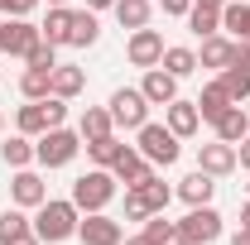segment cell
<instances>
[{
    "instance_id": "cell-11",
    "label": "cell",
    "mask_w": 250,
    "mask_h": 245,
    "mask_svg": "<svg viewBox=\"0 0 250 245\" xmlns=\"http://www.w3.org/2000/svg\"><path fill=\"white\" fill-rule=\"evenodd\" d=\"M39 43H43V29H39L34 20H5V53H10V58L24 62Z\"/></svg>"
},
{
    "instance_id": "cell-23",
    "label": "cell",
    "mask_w": 250,
    "mask_h": 245,
    "mask_svg": "<svg viewBox=\"0 0 250 245\" xmlns=\"http://www.w3.org/2000/svg\"><path fill=\"white\" fill-rule=\"evenodd\" d=\"M159 67H164V72H173V77L183 82V77L197 72V48H188V43H168V48H164V58H159Z\"/></svg>"
},
{
    "instance_id": "cell-16",
    "label": "cell",
    "mask_w": 250,
    "mask_h": 245,
    "mask_svg": "<svg viewBox=\"0 0 250 245\" xmlns=\"http://www.w3.org/2000/svg\"><path fill=\"white\" fill-rule=\"evenodd\" d=\"M212 192H217V178H212V173H202V168H197V173H188L183 183L173 187V197H183L188 207H202V202H212Z\"/></svg>"
},
{
    "instance_id": "cell-12",
    "label": "cell",
    "mask_w": 250,
    "mask_h": 245,
    "mask_svg": "<svg viewBox=\"0 0 250 245\" xmlns=\"http://www.w3.org/2000/svg\"><path fill=\"white\" fill-rule=\"evenodd\" d=\"M197 168L212 173V178H231V173H236V144H226V140L197 144Z\"/></svg>"
},
{
    "instance_id": "cell-32",
    "label": "cell",
    "mask_w": 250,
    "mask_h": 245,
    "mask_svg": "<svg viewBox=\"0 0 250 245\" xmlns=\"http://www.w3.org/2000/svg\"><path fill=\"white\" fill-rule=\"evenodd\" d=\"M140 192H145V202H149V212H168V202H173V187L164 183L159 173H149L145 183H135Z\"/></svg>"
},
{
    "instance_id": "cell-3",
    "label": "cell",
    "mask_w": 250,
    "mask_h": 245,
    "mask_svg": "<svg viewBox=\"0 0 250 245\" xmlns=\"http://www.w3.org/2000/svg\"><path fill=\"white\" fill-rule=\"evenodd\" d=\"M135 149L145 154L154 168H173L178 163V154H183V140L168 130V125H154V121H145L140 130H135Z\"/></svg>"
},
{
    "instance_id": "cell-7",
    "label": "cell",
    "mask_w": 250,
    "mask_h": 245,
    "mask_svg": "<svg viewBox=\"0 0 250 245\" xmlns=\"http://www.w3.org/2000/svg\"><path fill=\"white\" fill-rule=\"evenodd\" d=\"M106 111H111L116 130H140V125L149 121V101H145L140 87H116L111 101H106Z\"/></svg>"
},
{
    "instance_id": "cell-36",
    "label": "cell",
    "mask_w": 250,
    "mask_h": 245,
    "mask_svg": "<svg viewBox=\"0 0 250 245\" xmlns=\"http://www.w3.org/2000/svg\"><path fill=\"white\" fill-rule=\"evenodd\" d=\"M39 5H43V0H10V10H5V15H10V20H29Z\"/></svg>"
},
{
    "instance_id": "cell-43",
    "label": "cell",
    "mask_w": 250,
    "mask_h": 245,
    "mask_svg": "<svg viewBox=\"0 0 250 245\" xmlns=\"http://www.w3.org/2000/svg\"><path fill=\"white\" fill-rule=\"evenodd\" d=\"M241 226L250 231V202H241Z\"/></svg>"
},
{
    "instance_id": "cell-5",
    "label": "cell",
    "mask_w": 250,
    "mask_h": 245,
    "mask_svg": "<svg viewBox=\"0 0 250 245\" xmlns=\"http://www.w3.org/2000/svg\"><path fill=\"white\" fill-rule=\"evenodd\" d=\"M116 173L111 168H87L77 183H72V202H77V212H106L111 202H116Z\"/></svg>"
},
{
    "instance_id": "cell-28",
    "label": "cell",
    "mask_w": 250,
    "mask_h": 245,
    "mask_svg": "<svg viewBox=\"0 0 250 245\" xmlns=\"http://www.w3.org/2000/svg\"><path fill=\"white\" fill-rule=\"evenodd\" d=\"M0 159H5L10 168H29V163H34V140H29V135H10V140H0Z\"/></svg>"
},
{
    "instance_id": "cell-24",
    "label": "cell",
    "mask_w": 250,
    "mask_h": 245,
    "mask_svg": "<svg viewBox=\"0 0 250 245\" xmlns=\"http://www.w3.org/2000/svg\"><path fill=\"white\" fill-rule=\"evenodd\" d=\"M149 20H154V0H116V24H121L125 34L145 29Z\"/></svg>"
},
{
    "instance_id": "cell-33",
    "label": "cell",
    "mask_w": 250,
    "mask_h": 245,
    "mask_svg": "<svg viewBox=\"0 0 250 245\" xmlns=\"http://www.w3.org/2000/svg\"><path fill=\"white\" fill-rule=\"evenodd\" d=\"M121 149H125V144H121V135H106V140H92V144H87V159H92L96 168H111Z\"/></svg>"
},
{
    "instance_id": "cell-27",
    "label": "cell",
    "mask_w": 250,
    "mask_h": 245,
    "mask_svg": "<svg viewBox=\"0 0 250 245\" xmlns=\"http://www.w3.org/2000/svg\"><path fill=\"white\" fill-rule=\"evenodd\" d=\"M20 92H24V101H43V96H53V67H24Z\"/></svg>"
},
{
    "instance_id": "cell-44",
    "label": "cell",
    "mask_w": 250,
    "mask_h": 245,
    "mask_svg": "<svg viewBox=\"0 0 250 245\" xmlns=\"http://www.w3.org/2000/svg\"><path fill=\"white\" fill-rule=\"evenodd\" d=\"M15 245H43V241H39V236H34V231H29V236H20V241H15Z\"/></svg>"
},
{
    "instance_id": "cell-1",
    "label": "cell",
    "mask_w": 250,
    "mask_h": 245,
    "mask_svg": "<svg viewBox=\"0 0 250 245\" xmlns=\"http://www.w3.org/2000/svg\"><path fill=\"white\" fill-rule=\"evenodd\" d=\"M77 221H82V212L72 197H48L43 207H34V236L43 245H62L77 236Z\"/></svg>"
},
{
    "instance_id": "cell-45",
    "label": "cell",
    "mask_w": 250,
    "mask_h": 245,
    "mask_svg": "<svg viewBox=\"0 0 250 245\" xmlns=\"http://www.w3.org/2000/svg\"><path fill=\"white\" fill-rule=\"evenodd\" d=\"M0 53H5V20H0Z\"/></svg>"
},
{
    "instance_id": "cell-18",
    "label": "cell",
    "mask_w": 250,
    "mask_h": 245,
    "mask_svg": "<svg viewBox=\"0 0 250 245\" xmlns=\"http://www.w3.org/2000/svg\"><path fill=\"white\" fill-rule=\"evenodd\" d=\"M192 106H197V116H202V121L212 125V121L221 116V111H226V106H236V101L226 96V87H221V77H212V82H207V87L197 92V101H192Z\"/></svg>"
},
{
    "instance_id": "cell-42",
    "label": "cell",
    "mask_w": 250,
    "mask_h": 245,
    "mask_svg": "<svg viewBox=\"0 0 250 245\" xmlns=\"http://www.w3.org/2000/svg\"><path fill=\"white\" fill-rule=\"evenodd\" d=\"M231 245H250V231H246V226H241V231L231 236Z\"/></svg>"
},
{
    "instance_id": "cell-35",
    "label": "cell",
    "mask_w": 250,
    "mask_h": 245,
    "mask_svg": "<svg viewBox=\"0 0 250 245\" xmlns=\"http://www.w3.org/2000/svg\"><path fill=\"white\" fill-rule=\"evenodd\" d=\"M24 67H58V43H48V39H43L29 58H24Z\"/></svg>"
},
{
    "instance_id": "cell-17",
    "label": "cell",
    "mask_w": 250,
    "mask_h": 245,
    "mask_svg": "<svg viewBox=\"0 0 250 245\" xmlns=\"http://www.w3.org/2000/svg\"><path fill=\"white\" fill-rule=\"evenodd\" d=\"M231 48H236V39H226V34H207V39H202V48H197V67L221 72V67L231 62Z\"/></svg>"
},
{
    "instance_id": "cell-14",
    "label": "cell",
    "mask_w": 250,
    "mask_h": 245,
    "mask_svg": "<svg viewBox=\"0 0 250 245\" xmlns=\"http://www.w3.org/2000/svg\"><path fill=\"white\" fill-rule=\"evenodd\" d=\"M140 92H145L149 106H168V101H178V77H173V72H164V67H145Z\"/></svg>"
},
{
    "instance_id": "cell-34",
    "label": "cell",
    "mask_w": 250,
    "mask_h": 245,
    "mask_svg": "<svg viewBox=\"0 0 250 245\" xmlns=\"http://www.w3.org/2000/svg\"><path fill=\"white\" fill-rule=\"evenodd\" d=\"M145 216H149L145 192H140V187H125V221H145Z\"/></svg>"
},
{
    "instance_id": "cell-49",
    "label": "cell",
    "mask_w": 250,
    "mask_h": 245,
    "mask_svg": "<svg viewBox=\"0 0 250 245\" xmlns=\"http://www.w3.org/2000/svg\"><path fill=\"white\" fill-rule=\"evenodd\" d=\"M173 245H183V241H173Z\"/></svg>"
},
{
    "instance_id": "cell-2",
    "label": "cell",
    "mask_w": 250,
    "mask_h": 245,
    "mask_svg": "<svg viewBox=\"0 0 250 245\" xmlns=\"http://www.w3.org/2000/svg\"><path fill=\"white\" fill-rule=\"evenodd\" d=\"M77 149H82V135L67 130V125H53V130H43L34 140V163L39 168H67L77 159Z\"/></svg>"
},
{
    "instance_id": "cell-21",
    "label": "cell",
    "mask_w": 250,
    "mask_h": 245,
    "mask_svg": "<svg viewBox=\"0 0 250 245\" xmlns=\"http://www.w3.org/2000/svg\"><path fill=\"white\" fill-rule=\"evenodd\" d=\"M101 39V20L96 10H72V34H67V48H92Z\"/></svg>"
},
{
    "instance_id": "cell-4",
    "label": "cell",
    "mask_w": 250,
    "mask_h": 245,
    "mask_svg": "<svg viewBox=\"0 0 250 245\" xmlns=\"http://www.w3.org/2000/svg\"><path fill=\"white\" fill-rule=\"evenodd\" d=\"M53 125H67V101H62V96L24 101V106L15 111V130H20V135H29V140H39V135H43V130H53Z\"/></svg>"
},
{
    "instance_id": "cell-41",
    "label": "cell",
    "mask_w": 250,
    "mask_h": 245,
    "mask_svg": "<svg viewBox=\"0 0 250 245\" xmlns=\"http://www.w3.org/2000/svg\"><path fill=\"white\" fill-rule=\"evenodd\" d=\"M192 5H207V10H226L231 0H192Z\"/></svg>"
},
{
    "instance_id": "cell-20",
    "label": "cell",
    "mask_w": 250,
    "mask_h": 245,
    "mask_svg": "<svg viewBox=\"0 0 250 245\" xmlns=\"http://www.w3.org/2000/svg\"><path fill=\"white\" fill-rule=\"evenodd\" d=\"M212 130H217V140H226V144H241L250 135V116L241 111V106H226L217 121H212Z\"/></svg>"
},
{
    "instance_id": "cell-30",
    "label": "cell",
    "mask_w": 250,
    "mask_h": 245,
    "mask_svg": "<svg viewBox=\"0 0 250 245\" xmlns=\"http://www.w3.org/2000/svg\"><path fill=\"white\" fill-rule=\"evenodd\" d=\"M140 231H145L154 245H173V241H178V221H168L164 212H149L145 221H140Z\"/></svg>"
},
{
    "instance_id": "cell-46",
    "label": "cell",
    "mask_w": 250,
    "mask_h": 245,
    "mask_svg": "<svg viewBox=\"0 0 250 245\" xmlns=\"http://www.w3.org/2000/svg\"><path fill=\"white\" fill-rule=\"evenodd\" d=\"M43 5H72V0H43Z\"/></svg>"
},
{
    "instance_id": "cell-26",
    "label": "cell",
    "mask_w": 250,
    "mask_h": 245,
    "mask_svg": "<svg viewBox=\"0 0 250 245\" xmlns=\"http://www.w3.org/2000/svg\"><path fill=\"white\" fill-rule=\"evenodd\" d=\"M82 87H87V72L82 67H72V62H58L53 67V96L72 101V96H82Z\"/></svg>"
},
{
    "instance_id": "cell-8",
    "label": "cell",
    "mask_w": 250,
    "mask_h": 245,
    "mask_svg": "<svg viewBox=\"0 0 250 245\" xmlns=\"http://www.w3.org/2000/svg\"><path fill=\"white\" fill-rule=\"evenodd\" d=\"M164 34L159 29H130V39H125V58H130V67H159V58H164Z\"/></svg>"
},
{
    "instance_id": "cell-13",
    "label": "cell",
    "mask_w": 250,
    "mask_h": 245,
    "mask_svg": "<svg viewBox=\"0 0 250 245\" xmlns=\"http://www.w3.org/2000/svg\"><path fill=\"white\" fill-rule=\"evenodd\" d=\"M111 173H116V183H125V187H135V183H145L149 173H154V163L145 159V154L135 149V144H125L121 154H116V163H111Z\"/></svg>"
},
{
    "instance_id": "cell-29",
    "label": "cell",
    "mask_w": 250,
    "mask_h": 245,
    "mask_svg": "<svg viewBox=\"0 0 250 245\" xmlns=\"http://www.w3.org/2000/svg\"><path fill=\"white\" fill-rule=\"evenodd\" d=\"M221 29L231 34V39H246L250 43V5L246 0H231V5L221 10Z\"/></svg>"
},
{
    "instance_id": "cell-47",
    "label": "cell",
    "mask_w": 250,
    "mask_h": 245,
    "mask_svg": "<svg viewBox=\"0 0 250 245\" xmlns=\"http://www.w3.org/2000/svg\"><path fill=\"white\" fill-rule=\"evenodd\" d=\"M5 10H10V0H0V15H5Z\"/></svg>"
},
{
    "instance_id": "cell-25",
    "label": "cell",
    "mask_w": 250,
    "mask_h": 245,
    "mask_svg": "<svg viewBox=\"0 0 250 245\" xmlns=\"http://www.w3.org/2000/svg\"><path fill=\"white\" fill-rule=\"evenodd\" d=\"M29 231H34V216L24 212V207L10 202V207L0 212V245H15L20 236H29Z\"/></svg>"
},
{
    "instance_id": "cell-48",
    "label": "cell",
    "mask_w": 250,
    "mask_h": 245,
    "mask_svg": "<svg viewBox=\"0 0 250 245\" xmlns=\"http://www.w3.org/2000/svg\"><path fill=\"white\" fill-rule=\"evenodd\" d=\"M0 135H5V116H0Z\"/></svg>"
},
{
    "instance_id": "cell-19",
    "label": "cell",
    "mask_w": 250,
    "mask_h": 245,
    "mask_svg": "<svg viewBox=\"0 0 250 245\" xmlns=\"http://www.w3.org/2000/svg\"><path fill=\"white\" fill-rule=\"evenodd\" d=\"M77 135H82V144L116 135V121H111V111H106V106H87V111H82V121H77Z\"/></svg>"
},
{
    "instance_id": "cell-37",
    "label": "cell",
    "mask_w": 250,
    "mask_h": 245,
    "mask_svg": "<svg viewBox=\"0 0 250 245\" xmlns=\"http://www.w3.org/2000/svg\"><path fill=\"white\" fill-rule=\"evenodd\" d=\"M159 10H164V15H173V20H183L188 10H192V0H159Z\"/></svg>"
},
{
    "instance_id": "cell-15",
    "label": "cell",
    "mask_w": 250,
    "mask_h": 245,
    "mask_svg": "<svg viewBox=\"0 0 250 245\" xmlns=\"http://www.w3.org/2000/svg\"><path fill=\"white\" fill-rule=\"evenodd\" d=\"M164 125H168L178 140H192V135L202 130V116H197V106H192V101L178 96V101H168V106H164Z\"/></svg>"
},
{
    "instance_id": "cell-9",
    "label": "cell",
    "mask_w": 250,
    "mask_h": 245,
    "mask_svg": "<svg viewBox=\"0 0 250 245\" xmlns=\"http://www.w3.org/2000/svg\"><path fill=\"white\" fill-rule=\"evenodd\" d=\"M77 241H82V245H121L125 231H121V221H116L111 212H82V221H77Z\"/></svg>"
},
{
    "instance_id": "cell-40",
    "label": "cell",
    "mask_w": 250,
    "mask_h": 245,
    "mask_svg": "<svg viewBox=\"0 0 250 245\" xmlns=\"http://www.w3.org/2000/svg\"><path fill=\"white\" fill-rule=\"evenodd\" d=\"M121 245H154V241H149V236H145V231H140V236H125Z\"/></svg>"
},
{
    "instance_id": "cell-6",
    "label": "cell",
    "mask_w": 250,
    "mask_h": 245,
    "mask_svg": "<svg viewBox=\"0 0 250 245\" xmlns=\"http://www.w3.org/2000/svg\"><path fill=\"white\" fill-rule=\"evenodd\" d=\"M178 241L183 245H212V241H221V212L212 207V202L188 207V216L178 221Z\"/></svg>"
},
{
    "instance_id": "cell-10",
    "label": "cell",
    "mask_w": 250,
    "mask_h": 245,
    "mask_svg": "<svg viewBox=\"0 0 250 245\" xmlns=\"http://www.w3.org/2000/svg\"><path fill=\"white\" fill-rule=\"evenodd\" d=\"M10 202L24 207V212H34V207L48 202V183H43L34 168H15V178H10Z\"/></svg>"
},
{
    "instance_id": "cell-31",
    "label": "cell",
    "mask_w": 250,
    "mask_h": 245,
    "mask_svg": "<svg viewBox=\"0 0 250 245\" xmlns=\"http://www.w3.org/2000/svg\"><path fill=\"white\" fill-rule=\"evenodd\" d=\"M188 20V29L197 34V39H207V34H221V10H207V5H192L183 15Z\"/></svg>"
},
{
    "instance_id": "cell-22",
    "label": "cell",
    "mask_w": 250,
    "mask_h": 245,
    "mask_svg": "<svg viewBox=\"0 0 250 245\" xmlns=\"http://www.w3.org/2000/svg\"><path fill=\"white\" fill-rule=\"evenodd\" d=\"M43 39L48 43H58V48H67V34H72V5H48V15H43Z\"/></svg>"
},
{
    "instance_id": "cell-38",
    "label": "cell",
    "mask_w": 250,
    "mask_h": 245,
    "mask_svg": "<svg viewBox=\"0 0 250 245\" xmlns=\"http://www.w3.org/2000/svg\"><path fill=\"white\" fill-rule=\"evenodd\" d=\"M236 168H246V173H250V135L236 144Z\"/></svg>"
},
{
    "instance_id": "cell-39",
    "label": "cell",
    "mask_w": 250,
    "mask_h": 245,
    "mask_svg": "<svg viewBox=\"0 0 250 245\" xmlns=\"http://www.w3.org/2000/svg\"><path fill=\"white\" fill-rule=\"evenodd\" d=\"M87 10H96V15L101 10H116V0H87Z\"/></svg>"
}]
</instances>
